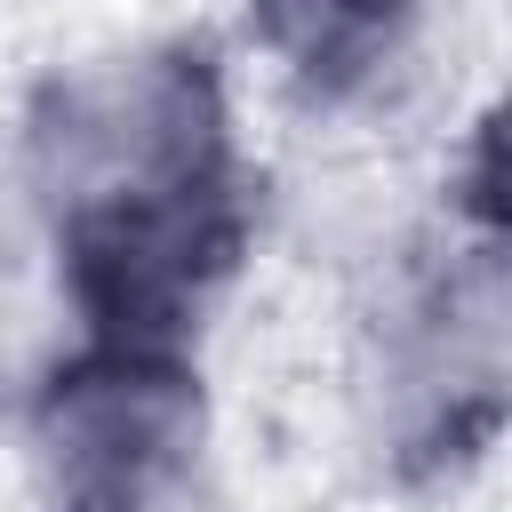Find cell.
I'll return each mask as SVG.
<instances>
[{
  "mask_svg": "<svg viewBox=\"0 0 512 512\" xmlns=\"http://www.w3.org/2000/svg\"><path fill=\"white\" fill-rule=\"evenodd\" d=\"M184 448L192 400L176 392V376H80L56 408V472L72 488V512H168Z\"/></svg>",
  "mask_w": 512,
  "mask_h": 512,
  "instance_id": "cell-1",
  "label": "cell"
}]
</instances>
